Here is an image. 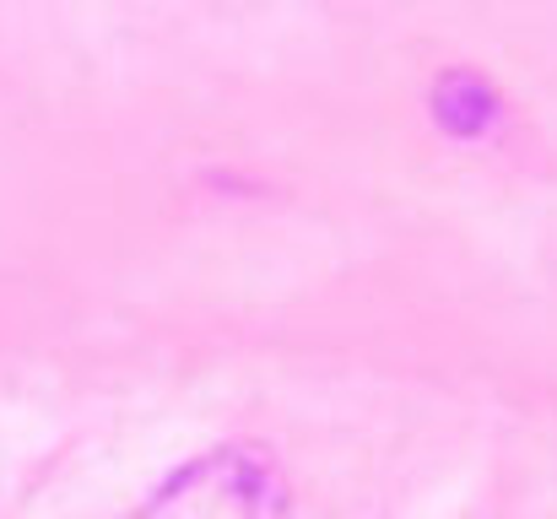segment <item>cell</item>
I'll list each match as a JSON object with an SVG mask.
<instances>
[{
  "instance_id": "1",
  "label": "cell",
  "mask_w": 557,
  "mask_h": 519,
  "mask_svg": "<svg viewBox=\"0 0 557 519\" xmlns=\"http://www.w3.org/2000/svg\"><path fill=\"white\" fill-rule=\"evenodd\" d=\"M287 515V487L271 471V460L249 449H216L200 455L195 466L174 471L141 519H282Z\"/></svg>"
}]
</instances>
